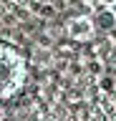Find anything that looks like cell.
Listing matches in <instances>:
<instances>
[{"instance_id": "obj_1", "label": "cell", "mask_w": 116, "mask_h": 121, "mask_svg": "<svg viewBox=\"0 0 116 121\" xmlns=\"http://www.w3.org/2000/svg\"><path fill=\"white\" fill-rule=\"evenodd\" d=\"M0 58H3V91H0V98L13 101L28 81V60L8 40L0 45Z\"/></svg>"}, {"instance_id": "obj_2", "label": "cell", "mask_w": 116, "mask_h": 121, "mask_svg": "<svg viewBox=\"0 0 116 121\" xmlns=\"http://www.w3.org/2000/svg\"><path fill=\"white\" fill-rule=\"evenodd\" d=\"M66 35L76 43H88L96 35V23L91 15H73L66 20Z\"/></svg>"}, {"instance_id": "obj_3", "label": "cell", "mask_w": 116, "mask_h": 121, "mask_svg": "<svg viewBox=\"0 0 116 121\" xmlns=\"http://www.w3.org/2000/svg\"><path fill=\"white\" fill-rule=\"evenodd\" d=\"M111 13H114V15H116V3H114V5H111Z\"/></svg>"}]
</instances>
